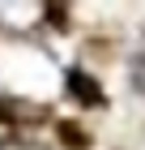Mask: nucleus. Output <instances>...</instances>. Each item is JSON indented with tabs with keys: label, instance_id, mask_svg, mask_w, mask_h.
Instances as JSON below:
<instances>
[{
	"label": "nucleus",
	"instance_id": "1",
	"mask_svg": "<svg viewBox=\"0 0 145 150\" xmlns=\"http://www.w3.org/2000/svg\"><path fill=\"white\" fill-rule=\"evenodd\" d=\"M68 86H73V94H77L81 103H102V90H98V81L94 77H85V73H68Z\"/></svg>",
	"mask_w": 145,
	"mask_h": 150
}]
</instances>
